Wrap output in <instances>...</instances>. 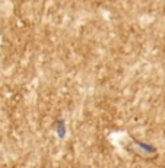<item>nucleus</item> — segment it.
I'll list each match as a JSON object with an SVG mask.
<instances>
[{"label": "nucleus", "instance_id": "obj_1", "mask_svg": "<svg viewBox=\"0 0 165 168\" xmlns=\"http://www.w3.org/2000/svg\"><path fill=\"white\" fill-rule=\"evenodd\" d=\"M57 134H59V138H64V134H66V127L61 120L57 122Z\"/></svg>", "mask_w": 165, "mask_h": 168}]
</instances>
